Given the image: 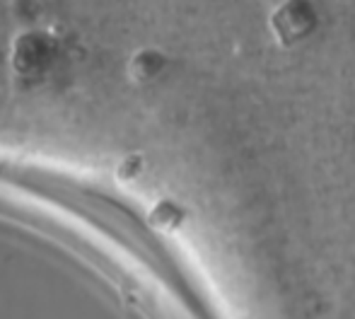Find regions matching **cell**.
I'll list each match as a JSON object with an SVG mask.
<instances>
[{
    "instance_id": "cell-1",
    "label": "cell",
    "mask_w": 355,
    "mask_h": 319,
    "mask_svg": "<svg viewBox=\"0 0 355 319\" xmlns=\"http://www.w3.org/2000/svg\"><path fill=\"white\" fill-rule=\"evenodd\" d=\"M49 58V46H46V39L39 37V34L29 32L22 34L15 44V66H17L19 73H37L44 68Z\"/></svg>"
},
{
    "instance_id": "cell-2",
    "label": "cell",
    "mask_w": 355,
    "mask_h": 319,
    "mask_svg": "<svg viewBox=\"0 0 355 319\" xmlns=\"http://www.w3.org/2000/svg\"><path fill=\"white\" fill-rule=\"evenodd\" d=\"M159 68H162V58H159L155 51H141L136 58H133V63H131L133 76H138V78L157 76Z\"/></svg>"
}]
</instances>
